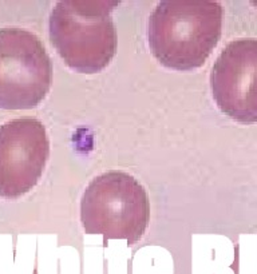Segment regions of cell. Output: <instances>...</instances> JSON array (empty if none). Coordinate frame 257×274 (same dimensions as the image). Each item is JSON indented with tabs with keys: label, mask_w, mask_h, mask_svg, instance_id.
<instances>
[{
	"label": "cell",
	"mask_w": 257,
	"mask_h": 274,
	"mask_svg": "<svg viewBox=\"0 0 257 274\" xmlns=\"http://www.w3.org/2000/svg\"><path fill=\"white\" fill-rule=\"evenodd\" d=\"M51 80V59L39 38L23 28H0V107H35Z\"/></svg>",
	"instance_id": "277c9868"
},
{
	"label": "cell",
	"mask_w": 257,
	"mask_h": 274,
	"mask_svg": "<svg viewBox=\"0 0 257 274\" xmlns=\"http://www.w3.org/2000/svg\"><path fill=\"white\" fill-rule=\"evenodd\" d=\"M213 98L241 123L257 122V39L242 38L222 48L210 74Z\"/></svg>",
	"instance_id": "8992f818"
},
{
	"label": "cell",
	"mask_w": 257,
	"mask_h": 274,
	"mask_svg": "<svg viewBox=\"0 0 257 274\" xmlns=\"http://www.w3.org/2000/svg\"><path fill=\"white\" fill-rule=\"evenodd\" d=\"M50 155L40 120L18 118L0 126V197L18 198L35 186Z\"/></svg>",
	"instance_id": "5b68a950"
},
{
	"label": "cell",
	"mask_w": 257,
	"mask_h": 274,
	"mask_svg": "<svg viewBox=\"0 0 257 274\" xmlns=\"http://www.w3.org/2000/svg\"><path fill=\"white\" fill-rule=\"evenodd\" d=\"M118 0H60L50 14V39L68 67L102 71L116 50L111 11Z\"/></svg>",
	"instance_id": "7a4b0ae2"
},
{
	"label": "cell",
	"mask_w": 257,
	"mask_h": 274,
	"mask_svg": "<svg viewBox=\"0 0 257 274\" xmlns=\"http://www.w3.org/2000/svg\"><path fill=\"white\" fill-rule=\"evenodd\" d=\"M221 27L222 7L217 2L164 0L149 18V46L166 67L193 70L206 62Z\"/></svg>",
	"instance_id": "6da1fadb"
},
{
	"label": "cell",
	"mask_w": 257,
	"mask_h": 274,
	"mask_svg": "<svg viewBox=\"0 0 257 274\" xmlns=\"http://www.w3.org/2000/svg\"><path fill=\"white\" fill-rule=\"evenodd\" d=\"M146 191L123 171H107L88 183L80 199V221L87 234L138 242L149 223Z\"/></svg>",
	"instance_id": "3957f363"
}]
</instances>
